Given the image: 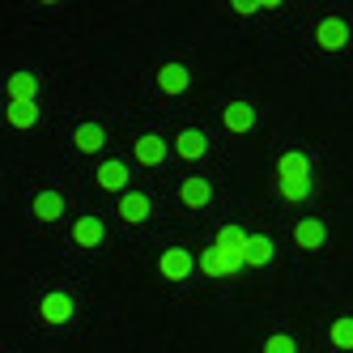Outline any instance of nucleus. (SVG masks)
<instances>
[{
    "label": "nucleus",
    "instance_id": "1",
    "mask_svg": "<svg viewBox=\"0 0 353 353\" xmlns=\"http://www.w3.org/2000/svg\"><path fill=\"white\" fill-rule=\"evenodd\" d=\"M39 315H43V323H52V327H64V323H72L77 307H72V298H68V294L52 290V294H43V302H39Z\"/></svg>",
    "mask_w": 353,
    "mask_h": 353
},
{
    "label": "nucleus",
    "instance_id": "2",
    "mask_svg": "<svg viewBox=\"0 0 353 353\" xmlns=\"http://www.w3.org/2000/svg\"><path fill=\"white\" fill-rule=\"evenodd\" d=\"M213 251L221 260H230L234 268H243V251H247V230H239V225H221L217 230V243Z\"/></svg>",
    "mask_w": 353,
    "mask_h": 353
},
{
    "label": "nucleus",
    "instance_id": "3",
    "mask_svg": "<svg viewBox=\"0 0 353 353\" xmlns=\"http://www.w3.org/2000/svg\"><path fill=\"white\" fill-rule=\"evenodd\" d=\"M196 268V260L188 256L183 247H170V251H162V260H158V272L166 276V281H183V276Z\"/></svg>",
    "mask_w": 353,
    "mask_h": 353
},
{
    "label": "nucleus",
    "instance_id": "4",
    "mask_svg": "<svg viewBox=\"0 0 353 353\" xmlns=\"http://www.w3.org/2000/svg\"><path fill=\"white\" fill-rule=\"evenodd\" d=\"M315 43L323 47V52H341V47L349 43V26H345L341 17H323L319 30H315Z\"/></svg>",
    "mask_w": 353,
    "mask_h": 353
},
{
    "label": "nucleus",
    "instance_id": "5",
    "mask_svg": "<svg viewBox=\"0 0 353 353\" xmlns=\"http://www.w3.org/2000/svg\"><path fill=\"white\" fill-rule=\"evenodd\" d=\"M174 154L188 158V162H200L209 154V137L205 132H196V128H183L179 137H174Z\"/></svg>",
    "mask_w": 353,
    "mask_h": 353
},
{
    "label": "nucleus",
    "instance_id": "6",
    "mask_svg": "<svg viewBox=\"0 0 353 353\" xmlns=\"http://www.w3.org/2000/svg\"><path fill=\"white\" fill-rule=\"evenodd\" d=\"M294 243H298L302 251H319V247L327 243V230H323V221H315V217H302V221L294 225Z\"/></svg>",
    "mask_w": 353,
    "mask_h": 353
},
{
    "label": "nucleus",
    "instance_id": "7",
    "mask_svg": "<svg viewBox=\"0 0 353 353\" xmlns=\"http://www.w3.org/2000/svg\"><path fill=\"white\" fill-rule=\"evenodd\" d=\"M137 162L141 166H162L166 162V154H170V145L162 141V137H137Z\"/></svg>",
    "mask_w": 353,
    "mask_h": 353
},
{
    "label": "nucleus",
    "instance_id": "8",
    "mask_svg": "<svg viewBox=\"0 0 353 353\" xmlns=\"http://www.w3.org/2000/svg\"><path fill=\"white\" fill-rule=\"evenodd\" d=\"M94 183L103 192H123V188H128V166H123V162H103L94 170Z\"/></svg>",
    "mask_w": 353,
    "mask_h": 353
},
{
    "label": "nucleus",
    "instance_id": "9",
    "mask_svg": "<svg viewBox=\"0 0 353 353\" xmlns=\"http://www.w3.org/2000/svg\"><path fill=\"white\" fill-rule=\"evenodd\" d=\"M103 239H107V230H103L98 217H77L72 221V243L77 247H103Z\"/></svg>",
    "mask_w": 353,
    "mask_h": 353
},
{
    "label": "nucleus",
    "instance_id": "10",
    "mask_svg": "<svg viewBox=\"0 0 353 353\" xmlns=\"http://www.w3.org/2000/svg\"><path fill=\"white\" fill-rule=\"evenodd\" d=\"M72 145H77L81 154H103V145H107L103 123H77V132H72Z\"/></svg>",
    "mask_w": 353,
    "mask_h": 353
},
{
    "label": "nucleus",
    "instance_id": "11",
    "mask_svg": "<svg viewBox=\"0 0 353 353\" xmlns=\"http://www.w3.org/2000/svg\"><path fill=\"white\" fill-rule=\"evenodd\" d=\"M30 213H34L39 221H60V217H64V196H60V192H39V196L30 200Z\"/></svg>",
    "mask_w": 353,
    "mask_h": 353
},
{
    "label": "nucleus",
    "instance_id": "12",
    "mask_svg": "<svg viewBox=\"0 0 353 353\" xmlns=\"http://www.w3.org/2000/svg\"><path fill=\"white\" fill-rule=\"evenodd\" d=\"M179 200H183L188 209H205L209 200H213L209 179H196V174H192V179H183V183H179Z\"/></svg>",
    "mask_w": 353,
    "mask_h": 353
},
{
    "label": "nucleus",
    "instance_id": "13",
    "mask_svg": "<svg viewBox=\"0 0 353 353\" xmlns=\"http://www.w3.org/2000/svg\"><path fill=\"white\" fill-rule=\"evenodd\" d=\"M5 90H9V103H34L39 98V77L34 72H13Z\"/></svg>",
    "mask_w": 353,
    "mask_h": 353
},
{
    "label": "nucleus",
    "instance_id": "14",
    "mask_svg": "<svg viewBox=\"0 0 353 353\" xmlns=\"http://www.w3.org/2000/svg\"><path fill=\"white\" fill-rule=\"evenodd\" d=\"M221 123L230 132H251V128H256V111H251V103H230L221 111Z\"/></svg>",
    "mask_w": 353,
    "mask_h": 353
},
{
    "label": "nucleus",
    "instance_id": "15",
    "mask_svg": "<svg viewBox=\"0 0 353 353\" xmlns=\"http://www.w3.org/2000/svg\"><path fill=\"white\" fill-rule=\"evenodd\" d=\"M149 213H154V205H149V196L145 192H123V200H119V217L123 221H145Z\"/></svg>",
    "mask_w": 353,
    "mask_h": 353
},
{
    "label": "nucleus",
    "instance_id": "16",
    "mask_svg": "<svg viewBox=\"0 0 353 353\" xmlns=\"http://www.w3.org/2000/svg\"><path fill=\"white\" fill-rule=\"evenodd\" d=\"M272 260V239L264 234H247V251H243V268H264Z\"/></svg>",
    "mask_w": 353,
    "mask_h": 353
},
{
    "label": "nucleus",
    "instance_id": "17",
    "mask_svg": "<svg viewBox=\"0 0 353 353\" xmlns=\"http://www.w3.org/2000/svg\"><path fill=\"white\" fill-rule=\"evenodd\" d=\"M276 174H281V179H311V162H307V154H298V149L281 154V162H276Z\"/></svg>",
    "mask_w": 353,
    "mask_h": 353
},
{
    "label": "nucleus",
    "instance_id": "18",
    "mask_svg": "<svg viewBox=\"0 0 353 353\" xmlns=\"http://www.w3.org/2000/svg\"><path fill=\"white\" fill-rule=\"evenodd\" d=\"M158 85H162V94H183V90L192 85V72H188L183 64H166V68L158 72Z\"/></svg>",
    "mask_w": 353,
    "mask_h": 353
},
{
    "label": "nucleus",
    "instance_id": "19",
    "mask_svg": "<svg viewBox=\"0 0 353 353\" xmlns=\"http://www.w3.org/2000/svg\"><path fill=\"white\" fill-rule=\"evenodd\" d=\"M196 268L205 272V276H230V272H239V268H234L230 260H221V256H217L213 247H205V251H200V260H196Z\"/></svg>",
    "mask_w": 353,
    "mask_h": 353
},
{
    "label": "nucleus",
    "instance_id": "20",
    "mask_svg": "<svg viewBox=\"0 0 353 353\" xmlns=\"http://www.w3.org/2000/svg\"><path fill=\"white\" fill-rule=\"evenodd\" d=\"M5 119L13 123L17 132H26V128H34V123H39V107H34V103H9Z\"/></svg>",
    "mask_w": 353,
    "mask_h": 353
},
{
    "label": "nucleus",
    "instance_id": "21",
    "mask_svg": "<svg viewBox=\"0 0 353 353\" xmlns=\"http://www.w3.org/2000/svg\"><path fill=\"white\" fill-rule=\"evenodd\" d=\"M327 341H332L336 349H353V319H349V315H341L332 327H327Z\"/></svg>",
    "mask_w": 353,
    "mask_h": 353
},
{
    "label": "nucleus",
    "instance_id": "22",
    "mask_svg": "<svg viewBox=\"0 0 353 353\" xmlns=\"http://www.w3.org/2000/svg\"><path fill=\"white\" fill-rule=\"evenodd\" d=\"M276 188H281L285 200H307L311 196V179H281Z\"/></svg>",
    "mask_w": 353,
    "mask_h": 353
},
{
    "label": "nucleus",
    "instance_id": "23",
    "mask_svg": "<svg viewBox=\"0 0 353 353\" xmlns=\"http://www.w3.org/2000/svg\"><path fill=\"white\" fill-rule=\"evenodd\" d=\"M264 353H298V345H294V336L276 332V336H268V341H264Z\"/></svg>",
    "mask_w": 353,
    "mask_h": 353
}]
</instances>
